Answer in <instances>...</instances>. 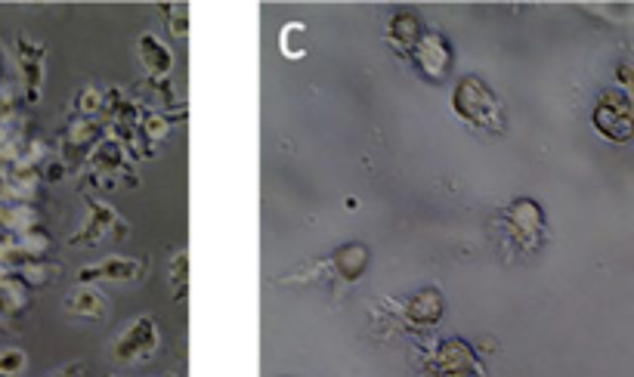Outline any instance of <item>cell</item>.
Wrapping results in <instances>:
<instances>
[{
  "label": "cell",
  "mask_w": 634,
  "mask_h": 377,
  "mask_svg": "<svg viewBox=\"0 0 634 377\" xmlns=\"http://www.w3.org/2000/svg\"><path fill=\"white\" fill-rule=\"evenodd\" d=\"M452 109L461 121L474 124L480 130H492V133L505 130L502 102H498L492 87L486 81H480L477 75H467L458 81V87L452 93Z\"/></svg>",
  "instance_id": "6da1fadb"
},
{
  "label": "cell",
  "mask_w": 634,
  "mask_h": 377,
  "mask_svg": "<svg viewBox=\"0 0 634 377\" xmlns=\"http://www.w3.org/2000/svg\"><path fill=\"white\" fill-rule=\"evenodd\" d=\"M591 121H594V130L600 136H607V140H613V143H628L634 136V106H631V99L625 93L607 90L604 96L597 99Z\"/></svg>",
  "instance_id": "7a4b0ae2"
},
{
  "label": "cell",
  "mask_w": 634,
  "mask_h": 377,
  "mask_svg": "<svg viewBox=\"0 0 634 377\" xmlns=\"http://www.w3.org/2000/svg\"><path fill=\"white\" fill-rule=\"evenodd\" d=\"M427 371L433 377H467V374H480L483 365L477 359V353L464 344V340L452 337L443 340V344L433 350V356L427 359Z\"/></svg>",
  "instance_id": "3957f363"
},
{
  "label": "cell",
  "mask_w": 634,
  "mask_h": 377,
  "mask_svg": "<svg viewBox=\"0 0 634 377\" xmlns=\"http://www.w3.org/2000/svg\"><path fill=\"white\" fill-rule=\"evenodd\" d=\"M412 62L424 78L443 81L452 68V47L440 31H424L421 41L412 50Z\"/></svg>",
  "instance_id": "277c9868"
},
{
  "label": "cell",
  "mask_w": 634,
  "mask_h": 377,
  "mask_svg": "<svg viewBox=\"0 0 634 377\" xmlns=\"http://www.w3.org/2000/svg\"><path fill=\"white\" fill-rule=\"evenodd\" d=\"M505 220L514 232V242L523 251H532L542 242V232H545V214L542 208L532 198H517L511 208L505 211Z\"/></svg>",
  "instance_id": "5b68a950"
},
{
  "label": "cell",
  "mask_w": 634,
  "mask_h": 377,
  "mask_svg": "<svg viewBox=\"0 0 634 377\" xmlns=\"http://www.w3.org/2000/svg\"><path fill=\"white\" fill-rule=\"evenodd\" d=\"M158 347V325L152 316H140L133 319L127 325V331L118 337L115 344V359L130 365V362H140V359H149Z\"/></svg>",
  "instance_id": "8992f818"
},
{
  "label": "cell",
  "mask_w": 634,
  "mask_h": 377,
  "mask_svg": "<svg viewBox=\"0 0 634 377\" xmlns=\"http://www.w3.org/2000/svg\"><path fill=\"white\" fill-rule=\"evenodd\" d=\"M16 59H19V72H22V87H25V102H35L41 99V87H44V47L41 44H31L28 38L16 41Z\"/></svg>",
  "instance_id": "52a82bcc"
},
{
  "label": "cell",
  "mask_w": 634,
  "mask_h": 377,
  "mask_svg": "<svg viewBox=\"0 0 634 377\" xmlns=\"http://www.w3.org/2000/svg\"><path fill=\"white\" fill-rule=\"evenodd\" d=\"M146 263L143 260H133V257H106L99 260L96 266H84L78 272V282H137L143 279Z\"/></svg>",
  "instance_id": "ba28073f"
},
{
  "label": "cell",
  "mask_w": 634,
  "mask_h": 377,
  "mask_svg": "<svg viewBox=\"0 0 634 377\" xmlns=\"http://www.w3.org/2000/svg\"><path fill=\"white\" fill-rule=\"evenodd\" d=\"M87 208H90V217H87V223L78 229V235L72 238V245H96L99 238H103L106 232H127V226H124V220L109 208V204H103V201H87Z\"/></svg>",
  "instance_id": "9c48e42d"
},
{
  "label": "cell",
  "mask_w": 634,
  "mask_h": 377,
  "mask_svg": "<svg viewBox=\"0 0 634 377\" xmlns=\"http://www.w3.org/2000/svg\"><path fill=\"white\" fill-rule=\"evenodd\" d=\"M443 310H446V300L437 288H424L418 294H412L403 306V316L412 322V325H437L443 319Z\"/></svg>",
  "instance_id": "30bf717a"
},
{
  "label": "cell",
  "mask_w": 634,
  "mask_h": 377,
  "mask_svg": "<svg viewBox=\"0 0 634 377\" xmlns=\"http://www.w3.org/2000/svg\"><path fill=\"white\" fill-rule=\"evenodd\" d=\"M390 44L399 50V53H412L415 50V44L421 41V22H418V16L415 13H396L393 19H390Z\"/></svg>",
  "instance_id": "8fae6325"
},
{
  "label": "cell",
  "mask_w": 634,
  "mask_h": 377,
  "mask_svg": "<svg viewBox=\"0 0 634 377\" xmlns=\"http://www.w3.org/2000/svg\"><path fill=\"white\" fill-rule=\"evenodd\" d=\"M369 248L365 245H344L341 251H335V257H331V263H335V269H338V276L344 279V282H356L365 269H369Z\"/></svg>",
  "instance_id": "7c38bea8"
},
{
  "label": "cell",
  "mask_w": 634,
  "mask_h": 377,
  "mask_svg": "<svg viewBox=\"0 0 634 377\" xmlns=\"http://www.w3.org/2000/svg\"><path fill=\"white\" fill-rule=\"evenodd\" d=\"M140 59H143V65H146V72L152 75V78H164L171 72V65H174V56H171V50L164 47L155 34H143L140 38Z\"/></svg>",
  "instance_id": "4fadbf2b"
},
{
  "label": "cell",
  "mask_w": 634,
  "mask_h": 377,
  "mask_svg": "<svg viewBox=\"0 0 634 377\" xmlns=\"http://www.w3.org/2000/svg\"><path fill=\"white\" fill-rule=\"evenodd\" d=\"M65 310H69L72 316H84V319H103L106 316V297L99 294L96 288L84 285L75 294H69V300H65Z\"/></svg>",
  "instance_id": "5bb4252c"
},
{
  "label": "cell",
  "mask_w": 634,
  "mask_h": 377,
  "mask_svg": "<svg viewBox=\"0 0 634 377\" xmlns=\"http://www.w3.org/2000/svg\"><path fill=\"white\" fill-rule=\"evenodd\" d=\"M99 140V124H93L90 118H78L65 130V152L81 155L87 149H93V143Z\"/></svg>",
  "instance_id": "9a60e30c"
},
{
  "label": "cell",
  "mask_w": 634,
  "mask_h": 377,
  "mask_svg": "<svg viewBox=\"0 0 634 377\" xmlns=\"http://www.w3.org/2000/svg\"><path fill=\"white\" fill-rule=\"evenodd\" d=\"M25 365H28V356L22 350H16V347L0 350V377H16L25 371Z\"/></svg>",
  "instance_id": "2e32d148"
},
{
  "label": "cell",
  "mask_w": 634,
  "mask_h": 377,
  "mask_svg": "<svg viewBox=\"0 0 634 377\" xmlns=\"http://www.w3.org/2000/svg\"><path fill=\"white\" fill-rule=\"evenodd\" d=\"M103 106H106V96H103V90H96V87H84L81 90V96H78V112H81V118H90L93 112H103Z\"/></svg>",
  "instance_id": "e0dca14e"
},
{
  "label": "cell",
  "mask_w": 634,
  "mask_h": 377,
  "mask_svg": "<svg viewBox=\"0 0 634 377\" xmlns=\"http://www.w3.org/2000/svg\"><path fill=\"white\" fill-rule=\"evenodd\" d=\"M140 130H143V136H149V140H164V136H168V130H171V121L164 118V115H149L140 124Z\"/></svg>",
  "instance_id": "ac0fdd59"
},
{
  "label": "cell",
  "mask_w": 634,
  "mask_h": 377,
  "mask_svg": "<svg viewBox=\"0 0 634 377\" xmlns=\"http://www.w3.org/2000/svg\"><path fill=\"white\" fill-rule=\"evenodd\" d=\"M174 279H177V297L186 294V251L174 257Z\"/></svg>",
  "instance_id": "d6986e66"
},
{
  "label": "cell",
  "mask_w": 634,
  "mask_h": 377,
  "mask_svg": "<svg viewBox=\"0 0 634 377\" xmlns=\"http://www.w3.org/2000/svg\"><path fill=\"white\" fill-rule=\"evenodd\" d=\"M619 84L625 87V96L634 102V68L631 65H619Z\"/></svg>",
  "instance_id": "ffe728a7"
},
{
  "label": "cell",
  "mask_w": 634,
  "mask_h": 377,
  "mask_svg": "<svg viewBox=\"0 0 634 377\" xmlns=\"http://www.w3.org/2000/svg\"><path fill=\"white\" fill-rule=\"evenodd\" d=\"M53 377H81V362H72V365H65L62 371H56Z\"/></svg>",
  "instance_id": "44dd1931"
}]
</instances>
